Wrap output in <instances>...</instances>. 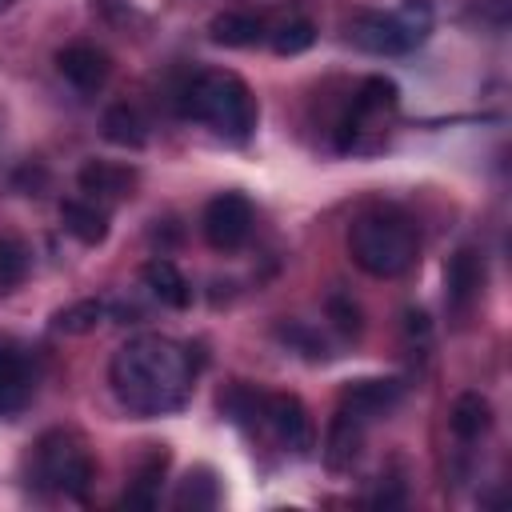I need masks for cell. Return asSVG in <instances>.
I'll return each instance as SVG.
<instances>
[{"mask_svg":"<svg viewBox=\"0 0 512 512\" xmlns=\"http://www.w3.org/2000/svg\"><path fill=\"white\" fill-rule=\"evenodd\" d=\"M192 380V348H180L176 340L152 332L116 348L108 364V384L132 416H164L184 408V400L192 396Z\"/></svg>","mask_w":512,"mask_h":512,"instance_id":"obj_1","label":"cell"},{"mask_svg":"<svg viewBox=\"0 0 512 512\" xmlns=\"http://www.w3.org/2000/svg\"><path fill=\"white\" fill-rule=\"evenodd\" d=\"M180 112L188 120L208 124L216 136H224L232 144H244L252 136L256 120H260V108H256L252 88L236 72H220V68L196 72L180 88Z\"/></svg>","mask_w":512,"mask_h":512,"instance_id":"obj_2","label":"cell"},{"mask_svg":"<svg viewBox=\"0 0 512 512\" xmlns=\"http://www.w3.org/2000/svg\"><path fill=\"white\" fill-rule=\"evenodd\" d=\"M416 228L396 208H368L348 228V252L356 268H364L376 280H392L416 264Z\"/></svg>","mask_w":512,"mask_h":512,"instance_id":"obj_3","label":"cell"},{"mask_svg":"<svg viewBox=\"0 0 512 512\" xmlns=\"http://www.w3.org/2000/svg\"><path fill=\"white\" fill-rule=\"evenodd\" d=\"M432 32V4L428 0H404L396 12H360L348 24V36L356 48L372 56H404L420 48Z\"/></svg>","mask_w":512,"mask_h":512,"instance_id":"obj_4","label":"cell"},{"mask_svg":"<svg viewBox=\"0 0 512 512\" xmlns=\"http://www.w3.org/2000/svg\"><path fill=\"white\" fill-rule=\"evenodd\" d=\"M32 472L44 488L64 492L72 500H84L92 480H96V464L72 432H44L36 452H32Z\"/></svg>","mask_w":512,"mask_h":512,"instance_id":"obj_5","label":"cell"},{"mask_svg":"<svg viewBox=\"0 0 512 512\" xmlns=\"http://www.w3.org/2000/svg\"><path fill=\"white\" fill-rule=\"evenodd\" d=\"M396 104H400L396 84L388 76H368L356 88L352 104H348V116H344L340 136H336V148L340 152H364V136L368 132H380L384 120L396 112Z\"/></svg>","mask_w":512,"mask_h":512,"instance_id":"obj_6","label":"cell"},{"mask_svg":"<svg viewBox=\"0 0 512 512\" xmlns=\"http://www.w3.org/2000/svg\"><path fill=\"white\" fill-rule=\"evenodd\" d=\"M252 200L244 192H220L204 204V216H200V228H204V240L216 248V252H236L248 236H252Z\"/></svg>","mask_w":512,"mask_h":512,"instance_id":"obj_7","label":"cell"},{"mask_svg":"<svg viewBox=\"0 0 512 512\" xmlns=\"http://www.w3.org/2000/svg\"><path fill=\"white\" fill-rule=\"evenodd\" d=\"M36 392V368L20 340L0 336V416L24 412Z\"/></svg>","mask_w":512,"mask_h":512,"instance_id":"obj_8","label":"cell"},{"mask_svg":"<svg viewBox=\"0 0 512 512\" xmlns=\"http://www.w3.org/2000/svg\"><path fill=\"white\" fill-rule=\"evenodd\" d=\"M264 428L276 436L280 448H288L296 456H304L312 448V416L300 404V396H292V392H268Z\"/></svg>","mask_w":512,"mask_h":512,"instance_id":"obj_9","label":"cell"},{"mask_svg":"<svg viewBox=\"0 0 512 512\" xmlns=\"http://www.w3.org/2000/svg\"><path fill=\"white\" fill-rule=\"evenodd\" d=\"M56 68H60V76H64L72 88H80V92H100V88L108 84V76H112V56H108L104 48L88 44V40H76V44H68V48L56 52Z\"/></svg>","mask_w":512,"mask_h":512,"instance_id":"obj_10","label":"cell"},{"mask_svg":"<svg viewBox=\"0 0 512 512\" xmlns=\"http://www.w3.org/2000/svg\"><path fill=\"white\" fill-rule=\"evenodd\" d=\"M76 184H80V192H84L88 200H96V204H120V200H128L132 188H136V168L112 164V160H88V164L80 168Z\"/></svg>","mask_w":512,"mask_h":512,"instance_id":"obj_11","label":"cell"},{"mask_svg":"<svg viewBox=\"0 0 512 512\" xmlns=\"http://www.w3.org/2000/svg\"><path fill=\"white\" fill-rule=\"evenodd\" d=\"M484 288V256L476 248H456L444 268V296L452 312H468Z\"/></svg>","mask_w":512,"mask_h":512,"instance_id":"obj_12","label":"cell"},{"mask_svg":"<svg viewBox=\"0 0 512 512\" xmlns=\"http://www.w3.org/2000/svg\"><path fill=\"white\" fill-rule=\"evenodd\" d=\"M400 396H404V384L400 380H352L340 392V408L352 412V416H360L368 424V420L392 412L400 404Z\"/></svg>","mask_w":512,"mask_h":512,"instance_id":"obj_13","label":"cell"},{"mask_svg":"<svg viewBox=\"0 0 512 512\" xmlns=\"http://www.w3.org/2000/svg\"><path fill=\"white\" fill-rule=\"evenodd\" d=\"M360 444H364V420L336 408V416L328 420V436H324V464L332 472H348L360 456Z\"/></svg>","mask_w":512,"mask_h":512,"instance_id":"obj_14","label":"cell"},{"mask_svg":"<svg viewBox=\"0 0 512 512\" xmlns=\"http://www.w3.org/2000/svg\"><path fill=\"white\" fill-rule=\"evenodd\" d=\"M208 36H212L216 44H224V48H252V44H260V40L268 36V24H264V16H260V12L228 8V12L212 16Z\"/></svg>","mask_w":512,"mask_h":512,"instance_id":"obj_15","label":"cell"},{"mask_svg":"<svg viewBox=\"0 0 512 512\" xmlns=\"http://www.w3.org/2000/svg\"><path fill=\"white\" fill-rule=\"evenodd\" d=\"M60 224L68 236H76L80 244L96 248L108 240V208L96 200H60Z\"/></svg>","mask_w":512,"mask_h":512,"instance_id":"obj_16","label":"cell"},{"mask_svg":"<svg viewBox=\"0 0 512 512\" xmlns=\"http://www.w3.org/2000/svg\"><path fill=\"white\" fill-rule=\"evenodd\" d=\"M216 404H220V416L232 420L236 428H244V432L264 428V404H268V392H260V388H252V384H244V380H236V384H228V388L220 392Z\"/></svg>","mask_w":512,"mask_h":512,"instance_id":"obj_17","label":"cell"},{"mask_svg":"<svg viewBox=\"0 0 512 512\" xmlns=\"http://www.w3.org/2000/svg\"><path fill=\"white\" fill-rule=\"evenodd\" d=\"M164 472H168V452L164 448H152L140 464H136V476H132V484H128V492H124V508H140V512H148V508H156L160 504V488H164Z\"/></svg>","mask_w":512,"mask_h":512,"instance_id":"obj_18","label":"cell"},{"mask_svg":"<svg viewBox=\"0 0 512 512\" xmlns=\"http://www.w3.org/2000/svg\"><path fill=\"white\" fill-rule=\"evenodd\" d=\"M140 276H144V288H148L160 304H168V308H188V304H192V284L184 280V272H180L172 260L156 256V260H148V264L140 268Z\"/></svg>","mask_w":512,"mask_h":512,"instance_id":"obj_19","label":"cell"},{"mask_svg":"<svg viewBox=\"0 0 512 512\" xmlns=\"http://www.w3.org/2000/svg\"><path fill=\"white\" fill-rule=\"evenodd\" d=\"M100 132L108 144L116 148H144L148 144V120L140 116L136 104H108L104 116H100Z\"/></svg>","mask_w":512,"mask_h":512,"instance_id":"obj_20","label":"cell"},{"mask_svg":"<svg viewBox=\"0 0 512 512\" xmlns=\"http://www.w3.org/2000/svg\"><path fill=\"white\" fill-rule=\"evenodd\" d=\"M448 428L456 432V440H480L488 428H492V404L488 396L480 392H460L452 400V412H448Z\"/></svg>","mask_w":512,"mask_h":512,"instance_id":"obj_21","label":"cell"},{"mask_svg":"<svg viewBox=\"0 0 512 512\" xmlns=\"http://www.w3.org/2000/svg\"><path fill=\"white\" fill-rule=\"evenodd\" d=\"M220 504V480L212 468H188V476L180 480L176 488V508H192V512H204V508H216Z\"/></svg>","mask_w":512,"mask_h":512,"instance_id":"obj_22","label":"cell"},{"mask_svg":"<svg viewBox=\"0 0 512 512\" xmlns=\"http://www.w3.org/2000/svg\"><path fill=\"white\" fill-rule=\"evenodd\" d=\"M100 320H104V304H100V300H76V304L60 308V312L52 316V332H60V336H84V332H92Z\"/></svg>","mask_w":512,"mask_h":512,"instance_id":"obj_23","label":"cell"},{"mask_svg":"<svg viewBox=\"0 0 512 512\" xmlns=\"http://www.w3.org/2000/svg\"><path fill=\"white\" fill-rule=\"evenodd\" d=\"M268 40H272V52H276V56H296V52L312 48L316 24L304 20V16H292V20H280V24L268 32Z\"/></svg>","mask_w":512,"mask_h":512,"instance_id":"obj_24","label":"cell"},{"mask_svg":"<svg viewBox=\"0 0 512 512\" xmlns=\"http://www.w3.org/2000/svg\"><path fill=\"white\" fill-rule=\"evenodd\" d=\"M28 276V248L20 240L0 236V292H12Z\"/></svg>","mask_w":512,"mask_h":512,"instance_id":"obj_25","label":"cell"},{"mask_svg":"<svg viewBox=\"0 0 512 512\" xmlns=\"http://www.w3.org/2000/svg\"><path fill=\"white\" fill-rule=\"evenodd\" d=\"M276 336H280L284 344H292V348H300V352H304L308 360H324V356H328V348H324V340H320L316 332H308L304 324H296V320H292V324H280V328H276Z\"/></svg>","mask_w":512,"mask_h":512,"instance_id":"obj_26","label":"cell"},{"mask_svg":"<svg viewBox=\"0 0 512 512\" xmlns=\"http://www.w3.org/2000/svg\"><path fill=\"white\" fill-rule=\"evenodd\" d=\"M328 320L336 324V332H344V336H360V328H364V316H360V308L348 300V296H328Z\"/></svg>","mask_w":512,"mask_h":512,"instance_id":"obj_27","label":"cell"},{"mask_svg":"<svg viewBox=\"0 0 512 512\" xmlns=\"http://www.w3.org/2000/svg\"><path fill=\"white\" fill-rule=\"evenodd\" d=\"M12 4H16V0H0V12H4V8H12Z\"/></svg>","mask_w":512,"mask_h":512,"instance_id":"obj_28","label":"cell"}]
</instances>
